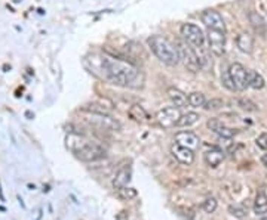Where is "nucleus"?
<instances>
[{
    "instance_id": "15",
    "label": "nucleus",
    "mask_w": 267,
    "mask_h": 220,
    "mask_svg": "<svg viewBox=\"0 0 267 220\" xmlns=\"http://www.w3.org/2000/svg\"><path fill=\"white\" fill-rule=\"evenodd\" d=\"M129 180H131V167L129 166H122L118 170V173H116V176L113 179V186H115V189L128 186Z\"/></svg>"
},
{
    "instance_id": "18",
    "label": "nucleus",
    "mask_w": 267,
    "mask_h": 220,
    "mask_svg": "<svg viewBox=\"0 0 267 220\" xmlns=\"http://www.w3.org/2000/svg\"><path fill=\"white\" fill-rule=\"evenodd\" d=\"M236 44L239 47L241 52L243 53H252V49H254V39L249 33H241L238 36V40H236Z\"/></svg>"
},
{
    "instance_id": "6",
    "label": "nucleus",
    "mask_w": 267,
    "mask_h": 220,
    "mask_svg": "<svg viewBox=\"0 0 267 220\" xmlns=\"http://www.w3.org/2000/svg\"><path fill=\"white\" fill-rule=\"evenodd\" d=\"M181 36L192 47H199V46L205 44V34H203L202 28H199L196 24H190V22L183 24Z\"/></svg>"
},
{
    "instance_id": "23",
    "label": "nucleus",
    "mask_w": 267,
    "mask_h": 220,
    "mask_svg": "<svg viewBox=\"0 0 267 220\" xmlns=\"http://www.w3.org/2000/svg\"><path fill=\"white\" fill-rule=\"evenodd\" d=\"M199 114L197 113H187V114H183L180 117V120L177 121V127H190L193 124H196L199 121Z\"/></svg>"
},
{
    "instance_id": "21",
    "label": "nucleus",
    "mask_w": 267,
    "mask_h": 220,
    "mask_svg": "<svg viewBox=\"0 0 267 220\" xmlns=\"http://www.w3.org/2000/svg\"><path fill=\"white\" fill-rule=\"evenodd\" d=\"M193 50L196 53V58L199 61L200 68H208L209 65H212L211 64V60H209V50L205 47V44L203 46H199V47H193Z\"/></svg>"
},
{
    "instance_id": "12",
    "label": "nucleus",
    "mask_w": 267,
    "mask_h": 220,
    "mask_svg": "<svg viewBox=\"0 0 267 220\" xmlns=\"http://www.w3.org/2000/svg\"><path fill=\"white\" fill-rule=\"evenodd\" d=\"M206 126H208V129H209L211 132H214L216 135H218L221 139H232V138L238 133L235 129L226 126V124H224L221 120H218V119H211V120H208Z\"/></svg>"
},
{
    "instance_id": "31",
    "label": "nucleus",
    "mask_w": 267,
    "mask_h": 220,
    "mask_svg": "<svg viewBox=\"0 0 267 220\" xmlns=\"http://www.w3.org/2000/svg\"><path fill=\"white\" fill-rule=\"evenodd\" d=\"M255 143H257V146H258L260 149L267 151V133H261V135L257 138Z\"/></svg>"
},
{
    "instance_id": "29",
    "label": "nucleus",
    "mask_w": 267,
    "mask_h": 220,
    "mask_svg": "<svg viewBox=\"0 0 267 220\" xmlns=\"http://www.w3.org/2000/svg\"><path fill=\"white\" fill-rule=\"evenodd\" d=\"M229 213H230L232 216L238 217V219H242V217H245V216L248 214V210H246L243 205L235 204V205H230V207H229Z\"/></svg>"
},
{
    "instance_id": "24",
    "label": "nucleus",
    "mask_w": 267,
    "mask_h": 220,
    "mask_svg": "<svg viewBox=\"0 0 267 220\" xmlns=\"http://www.w3.org/2000/svg\"><path fill=\"white\" fill-rule=\"evenodd\" d=\"M189 99V105L193 106V108H203L205 103H206V99H205V95L200 93V92H193L187 96Z\"/></svg>"
},
{
    "instance_id": "14",
    "label": "nucleus",
    "mask_w": 267,
    "mask_h": 220,
    "mask_svg": "<svg viewBox=\"0 0 267 220\" xmlns=\"http://www.w3.org/2000/svg\"><path fill=\"white\" fill-rule=\"evenodd\" d=\"M224 157H226V154H224L223 149L212 148L211 151L205 152V162L208 164L209 167L216 169V167H218L220 164L224 161Z\"/></svg>"
},
{
    "instance_id": "20",
    "label": "nucleus",
    "mask_w": 267,
    "mask_h": 220,
    "mask_svg": "<svg viewBox=\"0 0 267 220\" xmlns=\"http://www.w3.org/2000/svg\"><path fill=\"white\" fill-rule=\"evenodd\" d=\"M254 213L257 216H264L267 213V194L264 191L257 192L254 200Z\"/></svg>"
},
{
    "instance_id": "28",
    "label": "nucleus",
    "mask_w": 267,
    "mask_h": 220,
    "mask_svg": "<svg viewBox=\"0 0 267 220\" xmlns=\"http://www.w3.org/2000/svg\"><path fill=\"white\" fill-rule=\"evenodd\" d=\"M224 105V102H223V99H218V98H214V99H211V100H206V103H205V109H208V111H217V109H220L221 106Z\"/></svg>"
},
{
    "instance_id": "25",
    "label": "nucleus",
    "mask_w": 267,
    "mask_h": 220,
    "mask_svg": "<svg viewBox=\"0 0 267 220\" xmlns=\"http://www.w3.org/2000/svg\"><path fill=\"white\" fill-rule=\"evenodd\" d=\"M217 207H218V202H217L216 198H212V197L206 198V200L202 202V210H203L205 213H208V214H211V213L216 211Z\"/></svg>"
},
{
    "instance_id": "26",
    "label": "nucleus",
    "mask_w": 267,
    "mask_h": 220,
    "mask_svg": "<svg viewBox=\"0 0 267 220\" xmlns=\"http://www.w3.org/2000/svg\"><path fill=\"white\" fill-rule=\"evenodd\" d=\"M238 106H241L243 111H248V113H254V111H257L258 109V106L252 102V100H249V99H238Z\"/></svg>"
},
{
    "instance_id": "13",
    "label": "nucleus",
    "mask_w": 267,
    "mask_h": 220,
    "mask_svg": "<svg viewBox=\"0 0 267 220\" xmlns=\"http://www.w3.org/2000/svg\"><path fill=\"white\" fill-rule=\"evenodd\" d=\"M177 143L183 145V146H187L190 149H197L199 145H200V140L199 138L193 133V132H189V130H183V132H178L175 135V139H174Z\"/></svg>"
},
{
    "instance_id": "5",
    "label": "nucleus",
    "mask_w": 267,
    "mask_h": 220,
    "mask_svg": "<svg viewBox=\"0 0 267 220\" xmlns=\"http://www.w3.org/2000/svg\"><path fill=\"white\" fill-rule=\"evenodd\" d=\"M91 126L94 127H98L99 130H121V124L119 121H116L113 117H110L109 114H99V113H89L86 114V119H85Z\"/></svg>"
},
{
    "instance_id": "27",
    "label": "nucleus",
    "mask_w": 267,
    "mask_h": 220,
    "mask_svg": "<svg viewBox=\"0 0 267 220\" xmlns=\"http://www.w3.org/2000/svg\"><path fill=\"white\" fill-rule=\"evenodd\" d=\"M118 191V195L123 200H132L137 197V191L134 188H128V186H123V188H119L116 189Z\"/></svg>"
},
{
    "instance_id": "3",
    "label": "nucleus",
    "mask_w": 267,
    "mask_h": 220,
    "mask_svg": "<svg viewBox=\"0 0 267 220\" xmlns=\"http://www.w3.org/2000/svg\"><path fill=\"white\" fill-rule=\"evenodd\" d=\"M148 47L151 49V52L154 53V57L167 65H177L180 62L178 58V52L175 49V46L164 36H151L148 39Z\"/></svg>"
},
{
    "instance_id": "32",
    "label": "nucleus",
    "mask_w": 267,
    "mask_h": 220,
    "mask_svg": "<svg viewBox=\"0 0 267 220\" xmlns=\"http://www.w3.org/2000/svg\"><path fill=\"white\" fill-rule=\"evenodd\" d=\"M261 162H263V166H264V167H267V154H264V155L261 157Z\"/></svg>"
},
{
    "instance_id": "8",
    "label": "nucleus",
    "mask_w": 267,
    "mask_h": 220,
    "mask_svg": "<svg viewBox=\"0 0 267 220\" xmlns=\"http://www.w3.org/2000/svg\"><path fill=\"white\" fill-rule=\"evenodd\" d=\"M227 73H229V76H230V79H232V81H233L236 90L242 92V90H245L246 87H249V86H248V70H246L242 64H239V62L232 64V65L229 67Z\"/></svg>"
},
{
    "instance_id": "2",
    "label": "nucleus",
    "mask_w": 267,
    "mask_h": 220,
    "mask_svg": "<svg viewBox=\"0 0 267 220\" xmlns=\"http://www.w3.org/2000/svg\"><path fill=\"white\" fill-rule=\"evenodd\" d=\"M66 146L74 154L76 158L85 162L99 161L105 158L107 155V149L101 143H98L97 140L85 135H79L73 132L66 136Z\"/></svg>"
},
{
    "instance_id": "9",
    "label": "nucleus",
    "mask_w": 267,
    "mask_h": 220,
    "mask_svg": "<svg viewBox=\"0 0 267 220\" xmlns=\"http://www.w3.org/2000/svg\"><path fill=\"white\" fill-rule=\"evenodd\" d=\"M200 20H202V24H205V27H208V30H218V31L226 33V24H224V20L218 11L206 9L202 12Z\"/></svg>"
},
{
    "instance_id": "22",
    "label": "nucleus",
    "mask_w": 267,
    "mask_h": 220,
    "mask_svg": "<svg viewBox=\"0 0 267 220\" xmlns=\"http://www.w3.org/2000/svg\"><path fill=\"white\" fill-rule=\"evenodd\" d=\"M264 84H266V81H264V79H263V76L260 73H257L254 70H248V86L249 87H252L255 90H260V89L264 87Z\"/></svg>"
},
{
    "instance_id": "1",
    "label": "nucleus",
    "mask_w": 267,
    "mask_h": 220,
    "mask_svg": "<svg viewBox=\"0 0 267 220\" xmlns=\"http://www.w3.org/2000/svg\"><path fill=\"white\" fill-rule=\"evenodd\" d=\"M97 60L98 68L105 81L121 87H143V74L134 64L125 61L123 58H115L105 53L98 55Z\"/></svg>"
},
{
    "instance_id": "33",
    "label": "nucleus",
    "mask_w": 267,
    "mask_h": 220,
    "mask_svg": "<svg viewBox=\"0 0 267 220\" xmlns=\"http://www.w3.org/2000/svg\"><path fill=\"white\" fill-rule=\"evenodd\" d=\"M261 220H267V217H263V219H261Z\"/></svg>"
},
{
    "instance_id": "4",
    "label": "nucleus",
    "mask_w": 267,
    "mask_h": 220,
    "mask_svg": "<svg viewBox=\"0 0 267 220\" xmlns=\"http://www.w3.org/2000/svg\"><path fill=\"white\" fill-rule=\"evenodd\" d=\"M174 46L178 52V58L183 62V65L190 73H197L200 70V65H199V61L196 58V53H194L193 47L186 40H177Z\"/></svg>"
},
{
    "instance_id": "7",
    "label": "nucleus",
    "mask_w": 267,
    "mask_h": 220,
    "mask_svg": "<svg viewBox=\"0 0 267 220\" xmlns=\"http://www.w3.org/2000/svg\"><path fill=\"white\" fill-rule=\"evenodd\" d=\"M180 117H181V113H180V108L177 106H167L164 109H160V111H157L156 114L157 123L165 129L177 126V121L180 120Z\"/></svg>"
},
{
    "instance_id": "10",
    "label": "nucleus",
    "mask_w": 267,
    "mask_h": 220,
    "mask_svg": "<svg viewBox=\"0 0 267 220\" xmlns=\"http://www.w3.org/2000/svg\"><path fill=\"white\" fill-rule=\"evenodd\" d=\"M208 43H209V50L216 57H221L226 46V33L218 30H208Z\"/></svg>"
},
{
    "instance_id": "16",
    "label": "nucleus",
    "mask_w": 267,
    "mask_h": 220,
    "mask_svg": "<svg viewBox=\"0 0 267 220\" xmlns=\"http://www.w3.org/2000/svg\"><path fill=\"white\" fill-rule=\"evenodd\" d=\"M167 95L171 99V102L174 103V106H177V108H183V106H186L189 103L187 96L177 87H168Z\"/></svg>"
},
{
    "instance_id": "19",
    "label": "nucleus",
    "mask_w": 267,
    "mask_h": 220,
    "mask_svg": "<svg viewBox=\"0 0 267 220\" xmlns=\"http://www.w3.org/2000/svg\"><path fill=\"white\" fill-rule=\"evenodd\" d=\"M128 116H129L134 121H137V123H147L148 119H150L146 109H144L141 105H138V103H135V105H132V106L129 108Z\"/></svg>"
},
{
    "instance_id": "17",
    "label": "nucleus",
    "mask_w": 267,
    "mask_h": 220,
    "mask_svg": "<svg viewBox=\"0 0 267 220\" xmlns=\"http://www.w3.org/2000/svg\"><path fill=\"white\" fill-rule=\"evenodd\" d=\"M248 18H249V24L252 25V28L255 30V33H258L260 36L264 37L266 33H267V25H266L264 18L258 12H249Z\"/></svg>"
},
{
    "instance_id": "30",
    "label": "nucleus",
    "mask_w": 267,
    "mask_h": 220,
    "mask_svg": "<svg viewBox=\"0 0 267 220\" xmlns=\"http://www.w3.org/2000/svg\"><path fill=\"white\" fill-rule=\"evenodd\" d=\"M221 83H223V86H224L227 90H230V92H236V87H235V84H233V81H232V79H230V76H229V73H227V71L221 74Z\"/></svg>"
},
{
    "instance_id": "11",
    "label": "nucleus",
    "mask_w": 267,
    "mask_h": 220,
    "mask_svg": "<svg viewBox=\"0 0 267 220\" xmlns=\"http://www.w3.org/2000/svg\"><path fill=\"white\" fill-rule=\"evenodd\" d=\"M171 154L180 164H184V166H192L193 161H194V151L187 148V146H183L177 142L172 143Z\"/></svg>"
}]
</instances>
